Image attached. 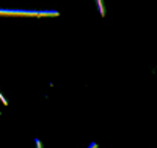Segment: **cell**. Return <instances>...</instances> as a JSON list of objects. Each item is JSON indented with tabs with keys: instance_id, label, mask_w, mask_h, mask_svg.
Wrapping results in <instances>:
<instances>
[{
	"instance_id": "obj_1",
	"label": "cell",
	"mask_w": 157,
	"mask_h": 148,
	"mask_svg": "<svg viewBox=\"0 0 157 148\" xmlns=\"http://www.w3.org/2000/svg\"><path fill=\"white\" fill-rule=\"evenodd\" d=\"M90 148H96V145H91V146H90Z\"/></svg>"
}]
</instances>
